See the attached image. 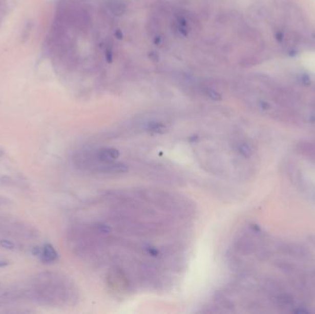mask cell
Instances as JSON below:
<instances>
[{
  "label": "cell",
  "instance_id": "1",
  "mask_svg": "<svg viewBox=\"0 0 315 314\" xmlns=\"http://www.w3.org/2000/svg\"><path fill=\"white\" fill-rule=\"evenodd\" d=\"M77 299L72 282L57 272L36 274L24 287L0 293V301H26L50 307L73 305Z\"/></svg>",
  "mask_w": 315,
  "mask_h": 314
},
{
  "label": "cell",
  "instance_id": "2",
  "mask_svg": "<svg viewBox=\"0 0 315 314\" xmlns=\"http://www.w3.org/2000/svg\"><path fill=\"white\" fill-rule=\"evenodd\" d=\"M272 29L279 45L290 52L315 47V30L302 9L288 0H276Z\"/></svg>",
  "mask_w": 315,
  "mask_h": 314
},
{
  "label": "cell",
  "instance_id": "3",
  "mask_svg": "<svg viewBox=\"0 0 315 314\" xmlns=\"http://www.w3.org/2000/svg\"><path fill=\"white\" fill-rule=\"evenodd\" d=\"M0 235L24 240H33L39 237V233L37 228L23 221L0 219Z\"/></svg>",
  "mask_w": 315,
  "mask_h": 314
},
{
  "label": "cell",
  "instance_id": "4",
  "mask_svg": "<svg viewBox=\"0 0 315 314\" xmlns=\"http://www.w3.org/2000/svg\"><path fill=\"white\" fill-rule=\"evenodd\" d=\"M279 250L284 254L299 260H309L311 257V253L305 247L297 243H280Z\"/></svg>",
  "mask_w": 315,
  "mask_h": 314
},
{
  "label": "cell",
  "instance_id": "5",
  "mask_svg": "<svg viewBox=\"0 0 315 314\" xmlns=\"http://www.w3.org/2000/svg\"><path fill=\"white\" fill-rule=\"evenodd\" d=\"M271 300L273 301L274 305L280 310H289V309L294 310L295 306L294 298L291 294L285 291L284 289L271 295Z\"/></svg>",
  "mask_w": 315,
  "mask_h": 314
},
{
  "label": "cell",
  "instance_id": "6",
  "mask_svg": "<svg viewBox=\"0 0 315 314\" xmlns=\"http://www.w3.org/2000/svg\"><path fill=\"white\" fill-rule=\"evenodd\" d=\"M233 150L244 159H250L255 154V146L246 138H238L233 142Z\"/></svg>",
  "mask_w": 315,
  "mask_h": 314
},
{
  "label": "cell",
  "instance_id": "7",
  "mask_svg": "<svg viewBox=\"0 0 315 314\" xmlns=\"http://www.w3.org/2000/svg\"><path fill=\"white\" fill-rule=\"evenodd\" d=\"M38 256L40 257L41 263L46 264H54L59 258L57 250H55V247L51 243H46L45 245H43V247L40 248V253Z\"/></svg>",
  "mask_w": 315,
  "mask_h": 314
},
{
  "label": "cell",
  "instance_id": "8",
  "mask_svg": "<svg viewBox=\"0 0 315 314\" xmlns=\"http://www.w3.org/2000/svg\"><path fill=\"white\" fill-rule=\"evenodd\" d=\"M295 150L300 155L315 163V143L309 141L299 142Z\"/></svg>",
  "mask_w": 315,
  "mask_h": 314
},
{
  "label": "cell",
  "instance_id": "9",
  "mask_svg": "<svg viewBox=\"0 0 315 314\" xmlns=\"http://www.w3.org/2000/svg\"><path fill=\"white\" fill-rule=\"evenodd\" d=\"M148 130L155 134H163L166 131V127L163 123H152L148 127Z\"/></svg>",
  "mask_w": 315,
  "mask_h": 314
},
{
  "label": "cell",
  "instance_id": "10",
  "mask_svg": "<svg viewBox=\"0 0 315 314\" xmlns=\"http://www.w3.org/2000/svg\"><path fill=\"white\" fill-rule=\"evenodd\" d=\"M93 229L94 232H96L97 233H100V234H109L112 232V228L108 226V225H105V224H96L93 226Z\"/></svg>",
  "mask_w": 315,
  "mask_h": 314
},
{
  "label": "cell",
  "instance_id": "11",
  "mask_svg": "<svg viewBox=\"0 0 315 314\" xmlns=\"http://www.w3.org/2000/svg\"><path fill=\"white\" fill-rule=\"evenodd\" d=\"M0 246L8 250H16L17 244L9 239H0Z\"/></svg>",
  "mask_w": 315,
  "mask_h": 314
},
{
  "label": "cell",
  "instance_id": "12",
  "mask_svg": "<svg viewBox=\"0 0 315 314\" xmlns=\"http://www.w3.org/2000/svg\"><path fill=\"white\" fill-rule=\"evenodd\" d=\"M15 181L11 177L4 174H0V186H10L14 185Z\"/></svg>",
  "mask_w": 315,
  "mask_h": 314
},
{
  "label": "cell",
  "instance_id": "13",
  "mask_svg": "<svg viewBox=\"0 0 315 314\" xmlns=\"http://www.w3.org/2000/svg\"><path fill=\"white\" fill-rule=\"evenodd\" d=\"M10 205H11V201L9 200V198L4 197V196H0V208H3Z\"/></svg>",
  "mask_w": 315,
  "mask_h": 314
},
{
  "label": "cell",
  "instance_id": "14",
  "mask_svg": "<svg viewBox=\"0 0 315 314\" xmlns=\"http://www.w3.org/2000/svg\"><path fill=\"white\" fill-rule=\"evenodd\" d=\"M9 263L8 261H2V260H0V268H2V267H5V266H7Z\"/></svg>",
  "mask_w": 315,
  "mask_h": 314
},
{
  "label": "cell",
  "instance_id": "15",
  "mask_svg": "<svg viewBox=\"0 0 315 314\" xmlns=\"http://www.w3.org/2000/svg\"><path fill=\"white\" fill-rule=\"evenodd\" d=\"M310 242L315 247V236L310 237Z\"/></svg>",
  "mask_w": 315,
  "mask_h": 314
}]
</instances>
